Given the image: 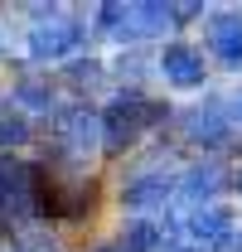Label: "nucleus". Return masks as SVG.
I'll return each mask as SVG.
<instances>
[{
  "label": "nucleus",
  "instance_id": "nucleus-6",
  "mask_svg": "<svg viewBox=\"0 0 242 252\" xmlns=\"http://www.w3.org/2000/svg\"><path fill=\"white\" fill-rule=\"evenodd\" d=\"M228 165L218 156H204V160H194L189 170H180L175 175V199L184 204V214H194V209H209V204H218V194L228 189Z\"/></svg>",
  "mask_w": 242,
  "mask_h": 252
},
{
  "label": "nucleus",
  "instance_id": "nucleus-11",
  "mask_svg": "<svg viewBox=\"0 0 242 252\" xmlns=\"http://www.w3.org/2000/svg\"><path fill=\"white\" fill-rule=\"evenodd\" d=\"M117 243L126 252H165V223L160 219H126Z\"/></svg>",
  "mask_w": 242,
  "mask_h": 252
},
{
  "label": "nucleus",
  "instance_id": "nucleus-1",
  "mask_svg": "<svg viewBox=\"0 0 242 252\" xmlns=\"http://www.w3.org/2000/svg\"><path fill=\"white\" fill-rule=\"evenodd\" d=\"M165 117H170V107L155 102V97H146V93H136V88L121 93V97H112V107L102 112V151H107V156H126V151H136L141 136L155 131Z\"/></svg>",
  "mask_w": 242,
  "mask_h": 252
},
{
  "label": "nucleus",
  "instance_id": "nucleus-14",
  "mask_svg": "<svg viewBox=\"0 0 242 252\" xmlns=\"http://www.w3.org/2000/svg\"><path fill=\"white\" fill-rule=\"evenodd\" d=\"M213 252H242V223H238V228H233V233H228V238H223Z\"/></svg>",
  "mask_w": 242,
  "mask_h": 252
},
{
  "label": "nucleus",
  "instance_id": "nucleus-19",
  "mask_svg": "<svg viewBox=\"0 0 242 252\" xmlns=\"http://www.w3.org/2000/svg\"><path fill=\"white\" fill-rule=\"evenodd\" d=\"M0 54H5V39H0Z\"/></svg>",
  "mask_w": 242,
  "mask_h": 252
},
{
  "label": "nucleus",
  "instance_id": "nucleus-12",
  "mask_svg": "<svg viewBox=\"0 0 242 252\" xmlns=\"http://www.w3.org/2000/svg\"><path fill=\"white\" fill-rule=\"evenodd\" d=\"M34 141V122L25 117V112H0V156H15L20 146H30Z\"/></svg>",
  "mask_w": 242,
  "mask_h": 252
},
{
  "label": "nucleus",
  "instance_id": "nucleus-18",
  "mask_svg": "<svg viewBox=\"0 0 242 252\" xmlns=\"http://www.w3.org/2000/svg\"><path fill=\"white\" fill-rule=\"evenodd\" d=\"M233 112H238V122H242V93H238V102H233Z\"/></svg>",
  "mask_w": 242,
  "mask_h": 252
},
{
  "label": "nucleus",
  "instance_id": "nucleus-3",
  "mask_svg": "<svg viewBox=\"0 0 242 252\" xmlns=\"http://www.w3.org/2000/svg\"><path fill=\"white\" fill-rule=\"evenodd\" d=\"M83 39H88V25L78 20V15H68V10H34V25H30V59H39V63H73V54L83 49Z\"/></svg>",
  "mask_w": 242,
  "mask_h": 252
},
{
  "label": "nucleus",
  "instance_id": "nucleus-4",
  "mask_svg": "<svg viewBox=\"0 0 242 252\" xmlns=\"http://www.w3.org/2000/svg\"><path fill=\"white\" fill-rule=\"evenodd\" d=\"M39 209V165L20 156H0V223H25Z\"/></svg>",
  "mask_w": 242,
  "mask_h": 252
},
{
  "label": "nucleus",
  "instance_id": "nucleus-5",
  "mask_svg": "<svg viewBox=\"0 0 242 252\" xmlns=\"http://www.w3.org/2000/svg\"><path fill=\"white\" fill-rule=\"evenodd\" d=\"M199 39H204V44H199L204 59H213L218 68H228V73L242 68V10H238V5L209 10L204 25H199Z\"/></svg>",
  "mask_w": 242,
  "mask_h": 252
},
{
  "label": "nucleus",
  "instance_id": "nucleus-10",
  "mask_svg": "<svg viewBox=\"0 0 242 252\" xmlns=\"http://www.w3.org/2000/svg\"><path fill=\"white\" fill-rule=\"evenodd\" d=\"M10 102H15V112H25V117H54L59 112V93H54V83L49 78H20L15 88H10Z\"/></svg>",
  "mask_w": 242,
  "mask_h": 252
},
{
  "label": "nucleus",
  "instance_id": "nucleus-13",
  "mask_svg": "<svg viewBox=\"0 0 242 252\" xmlns=\"http://www.w3.org/2000/svg\"><path fill=\"white\" fill-rule=\"evenodd\" d=\"M107 73H112V68H107L102 59H73V63H63V78H68L73 93H92V88H102Z\"/></svg>",
  "mask_w": 242,
  "mask_h": 252
},
{
  "label": "nucleus",
  "instance_id": "nucleus-16",
  "mask_svg": "<svg viewBox=\"0 0 242 252\" xmlns=\"http://www.w3.org/2000/svg\"><path fill=\"white\" fill-rule=\"evenodd\" d=\"M92 252H126V248H121L117 238H112V243H97V248H92Z\"/></svg>",
  "mask_w": 242,
  "mask_h": 252
},
{
  "label": "nucleus",
  "instance_id": "nucleus-20",
  "mask_svg": "<svg viewBox=\"0 0 242 252\" xmlns=\"http://www.w3.org/2000/svg\"><path fill=\"white\" fill-rule=\"evenodd\" d=\"M0 102H5V93H0ZM0 112H5V107H0Z\"/></svg>",
  "mask_w": 242,
  "mask_h": 252
},
{
  "label": "nucleus",
  "instance_id": "nucleus-17",
  "mask_svg": "<svg viewBox=\"0 0 242 252\" xmlns=\"http://www.w3.org/2000/svg\"><path fill=\"white\" fill-rule=\"evenodd\" d=\"M233 189H238V199H242V170H238V175H233Z\"/></svg>",
  "mask_w": 242,
  "mask_h": 252
},
{
  "label": "nucleus",
  "instance_id": "nucleus-15",
  "mask_svg": "<svg viewBox=\"0 0 242 252\" xmlns=\"http://www.w3.org/2000/svg\"><path fill=\"white\" fill-rule=\"evenodd\" d=\"M165 252H213V248H199V243H170Z\"/></svg>",
  "mask_w": 242,
  "mask_h": 252
},
{
  "label": "nucleus",
  "instance_id": "nucleus-8",
  "mask_svg": "<svg viewBox=\"0 0 242 252\" xmlns=\"http://www.w3.org/2000/svg\"><path fill=\"white\" fill-rule=\"evenodd\" d=\"M155 73L165 78V88H204L209 83V59H204V49L199 44H189V39H170V44H160V54H155Z\"/></svg>",
  "mask_w": 242,
  "mask_h": 252
},
{
  "label": "nucleus",
  "instance_id": "nucleus-7",
  "mask_svg": "<svg viewBox=\"0 0 242 252\" xmlns=\"http://www.w3.org/2000/svg\"><path fill=\"white\" fill-rule=\"evenodd\" d=\"M233 126H238L233 107H228V102H218V97H209V102H199V107L180 112V136L189 141V146H204V151L228 146Z\"/></svg>",
  "mask_w": 242,
  "mask_h": 252
},
{
  "label": "nucleus",
  "instance_id": "nucleus-9",
  "mask_svg": "<svg viewBox=\"0 0 242 252\" xmlns=\"http://www.w3.org/2000/svg\"><path fill=\"white\" fill-rule=\"evenodd\" d=\"M175 199V175L165 165H146V170H131L121 180V204L136 214V219H151L155 209H165Z\"/></svg>",
  "mask_w": 242,
  "mask_h": 252
},
{
  "label": "nucleus",
  "instance_id": "nucleus-2",
  "mask_svg": "<svg viewBox=\"0 0 242 252\" xmlns=\"http://www.w3.org/2000/svg\"><path fill=\"white\" fill-rule=\"evenodd\" d=\"M49 146H54V170H78L102 151V112L83 102H68L49 117Z\"/></svg>",
  "mask_w": 242,
  "mask_h": 252
}]
</instances>
